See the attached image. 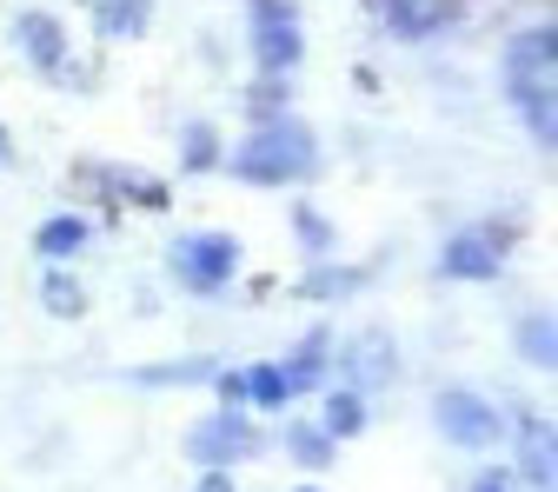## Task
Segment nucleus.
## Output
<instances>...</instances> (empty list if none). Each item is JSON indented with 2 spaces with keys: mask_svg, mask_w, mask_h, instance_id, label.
<instances>
[{
  "mask_svg": "<svg viewBox=\"0 0 558 492\" xmlns=\"http://www.w3.org/2000/svg\"><path fill=\"white\" fill-rule=\"evenodd\" d=\"M240 386H246V399H253V406H287V393H293L279 367H246V373H240Z\"/></svg>",
  "mask_w": 558,
  "mask_h": 492,
  "instance_id": "nucleus-14",
  "label": "nucleus"
},
{
  "mask_svg": "<svg viewBox=\"0 0 558 492\" xmlns=\"http://www.w3.org/2000/svg\"><path fill=\"white\" fill-rule=\"evenodd\" d=\"M506 87H512V100L532 87H551V27H532L506 47Z\"/></svg>",
  "mask_w": 558,
  "mask_h": 492,
  "instance_id": "nucleus-5",
  "label": "nucleus"
},
{
  "mask_svg": "<svg viewBox=\"0 0 558 492\" xmlns=\"http://www.w3.org/2000/svg\"><path fill=\"white\" fill-rule=\"evenodd\" d=\"M439 266H446L452 279H493V273H499V253L485 247L478 233H459V240L439 253Z\"/></svg>",
  "mask_w": 558,
  "mask_h": 492,
  "instance_id": "nucleus-8",
  "label": "nucleus"
},
{
  "mask_svg": "<svg viewBox=\"0 0 558 492\" xmlns=\"http://www.w3.org/2000/svg\"><path fill=\"white\" fill-rule=\"evenodd\" d=\"M287 440H293V459H300V466H313V472L332 466V440H326V427H293Z\"/></svg>",
  "mask_w": 558,
  "mask_h": 492,
  "instance_id": "nucleus-15",
  "label": "nucleus"
},
{
  "mask_svg": "<svg viewBox=\"0 0 558 492\" xmlns=\"http://www.w3.org/2000/svg\"><path fill=\"white\" fill-rule=\"evenodd\" d=\"M313 160H319V147H313V133L300 120H266L253 140H240L233 173L253 180V187H287V180H306Z\"/></svg>",
  "mask_w": 558,
  "mask_h": 492,
  "instance_id": "nucleus-1",
  "label": "nucleus"
},
{
  "mask_svg": "<svg viewBox=\"0 0 558 492\" xmlns=\"http://www.w3.org/2000/svg\"><path fill=\"white\" fill-rule=\"evenodd\" d=\"M353 287H360V273H339V266H319L313 279H300L306 300H339V293H353Z\"/></svg>",
  "mask_w": 558,
  "mask_h": 492,
  "instance_id": "nucleus-17",
  "label": "nucleus"
},
{
  "mask_svg": "<svg viewBox=\"0 0 558 492\" xmlns=\"http://www.w3.org/2000/svg\"><path fill=\"white\" fill-rule=\"evenodd\" d=\"M40 300H47V313H60V320H74V313H87V287L74 273H47V287H40Z\"/></svg>",
  "mask_w": 558,
  "mask_h": 492,
  "instance_id": "nucleus-12",
  "label": "nucleus"
},
{
  "mask_svg": "<svg viewBox=\"0 0 558 492\" xmlns=\"http://www.w3.org/2000/svg\"><path fill=\"white\" fill-rule=\"evenodd\" d=\"M173 273H180V287H193V293H220L233 279V240H220V233L180 240L173 247Z\"/></svg>",
  "mask_w": 558,
  "mask_h": 492,
  "instance_id": "nucleus-4",
  "label": "nucleus"
},
{
  "mask_svg": "<svg viewBox=\"0 0 558 492\" xmlns=\"http://www.w3.org/2000/svg\"><path fill=\"white\" fill-rule=\"evenodd\" d=\"M21 47L34 53V67H60L66 60V40H60V27L47 14H21Z\"/></svg>",
  "mask_w": 558,
  "mask_h": 492,
  "instance_id": "nucleus-9",
  "label": "nucleus"
},
{
  "mask_svg": "<svg viewBox=\"0 0 558 492\" xmlns=\"http://www.w3.org/2000/svg\"><path fill=\"white\" fill-rule=\"evenodd\" d=\"M319 427H326V440H353V433L366 427V399H360V393H332Z\"/></svg>",
  "mask_w": 558,
  "mask_h": 492,
  "instance_id": "nucleus-11",
  "label": "nucleus"
},
{
  "mask_svg": "<svg viewBox=\"0 0 558 492\" xmlns=\"http://www.w3.org/2000/svg\"><path fill=\"white\" fill-rule=\"evenodd\" d=\"M214 154H220V147H214V133H206V127H193V133H186V147H180L186 173H193V167H214Z\"/></svg>",
  "mask_w": 558,
  "mask_h": 492,
  "instance_id": "nucleus-20",
  "label": "nucleus"
},
{
  "mask_svg": "<svg viewBox=\"0 0 558 492\" xmlns=\"http://www.w3.org/2000/svg\"><path fill=\"white\" fill-rule=\"evenodd\" d=\"M345 380H353V393H373L392 380V339L386 333H360L353 346H345Z\"/></svg>",
  "mask_w": 558,
  "mask_h": 492,
  "instance_id": "nucleus-6",
  "label": "nucleus"
},
{
  "mask_svg": "<svg viewBox=\"0 0 558 492\" xmlns=\"http://www.w3.org/2000/svg\"><path fill=\"white\" fill-rule=\"evenodd\" d=\"M220 393H227V406H240V399H246V386H240V373H220Z\"/></svg>",
  "mask_w": 558,
  "mask_h": 492,
  "instance_id": "nucleus-24",
  "label": "nucleus"
},
{
  "mask_svg": "<svg viewBox=\"0 0 558 492\" xmlns=\"http://www.w3.org/2000/svg\"><path fill=\"white\" fill-rule=\"evenodd\" d=\"M519 346H525V360L551 367V320H545V313H532V320H525V333H519Z\"/></svg>",
  "mask_w": 558,
  "mask_h": 492,
  "instance_id": "nucleus-19",
  "label": "nucleus"
},
{
  "mask_svg": "<svg viewBox=\"0 0 558 492\" xmlns=\"http://www.w3.org/2000/svg\"><path fill=\"white\" fill-rule=\"evenodd\" d=\"M293 227H300V240H306L313 253H326V247H332V233H326V220H319V214H293Z\"/></svg>",
  "mask_w": 558,
  "mask_h": 492,
  "instance_id": "nucleus-21",
  "label": "nucleus"
},
{
  "mask_svg": "<svg viewBox=\"0 0 558 492\" xmlns=\"http://www.w3.org/2000/svg\"><path fill=\"white\" fill-rule=\"evenodd\" d=\"M34 247H40L47 260H66V253H81V247H87V220H81V214H60V220H47V227L34 233Z\"/></svg>",
  "mask_w": 558,
  "mask_h": 492,
  "instance_id": "nucleus-10",
  "label": "nucleus"
},
{
  "mask_svg": "<svg viewBox=\"0 0 558 492\" xmlns=\"http://www.w3.org/2000/svg\"><path fill=\"white\" fill-rule=\"evenodd\" d=\"M206 373H214L206 360H173V367H140L133 380L140 386H167V380H206Z\"/></svg>",
  "mask_w": 558,
  "mask_h": 492,
  "instance_id": "nucleus-18",
  "label": "nucleus"
},
{
  "mask_svg": "<svg viewBox=\"0 0 558 492\" xmlns=\"http://www.w3.org/2000/svg\"><path fill=\"white\" fill-rule=\"evenodd\" d=\"M279 373H287V386H300V393H306V386H319V373H326V339L313 333V339H306V346H300V353L279 367Z\"/></svg>",
  "mask_w": 558,
  "mask_h": 492,
  "instance_id": "nucleus-13",
  "label": "nucleus"
},
{
  "mask_svg": "<svg viewBox=\"0 0 558 492\" xmlns=\"http://www.w3.org/2000/svg\"><path fill=\"white\" fill-rule=\"evenodd\" d=\"M300 53H306V40H300L293 21H259L253 27V60L266 67V74H293Z\"/></svg>",
  "mask_w": 558,
  "mask_h": 492,
  "instance_id": "nucleus-7",
  "label": "nucleus"
},
{
  "mask_svg": "<svg viewBox=\"0 0 558 492\" xmlns=\"http://www.w3.org/2000/svg\"><path fill=\"white\" fill-rule=\"evenodd\" d=\"M259 446V433H253V419L246 412H214V419H199V427L186 433V453L199 459V466H233V459H246Z\"/></svg>",
  "mask_w": 558,
  "mask_h": 492,
  "instance_id": "nucleus-3",
  "label": "nucleus"
},
{
  "mask_svg": "<svg viewBox=\"0 0 558 492\" xmlns=\"http://www.w3.org/2000/svg\"><path fill=\"white\" fill-rule=\"evenodd\" d=\"M433 419H439V433H446L452 446H493V440H499V412L485 406L478 393H465V386H446V393L433 399Z\"/></svg>",
  "mask_w": 558,
  "mask_h": 492,
  "instance_id": "nucleus-2",
  "label": "nucleus"
},
{
  "mask_svg": "<svg viewBox=\"0 0 558 492\" xmlns=\"http://www.w3.org/2000/svg\"><path fill=\"white\" fill-rule=\"evenodd\" d=\"M472 492H512V472H485V479H478Z\"/></svg>",
  "mask_w": 558,
  "mask_h": 492,
  "instance_id": "nucleus-23",
  "label": "nucleus"
},
{
  "mask_svg": "<svg viewBox=\"0 0 558 492\" xmlns=\"http://www.w3.org/2000/svg\"><path fill=\"white\" fill-rule=\"evenodd\" d=\"M199 492H233V479H227V466H206V479H199Z\"/></svg>",
  "mask_w": 558,
  "mask_h": 492,
  "instance_id": "nucleus-22",
  "label": "nucleus"
},
{
  "mask_svg": "<svg viewBox=\"0 0 558 492\" xmlns=\"http://www.w3.org/2000/svg\"><path fill=\"white\" fill-rule=\"evenodd\" d=\"M147 27V0H107L100 8V34H140Z\"/></svg>",
  "mask_w": 558,
  "mask_h": 492,
  "instance_id": "nucleus-16",
  "label": "nucleus"
},
{
  "mask_svg": "<svg viewBox=\"0 0 558 492\" xmlns=\"http://www.w3.org/2000/svg\"><path fill=\"white\" fill-rule=\"evenodd\" d=\"M300 492H313V485H300Z\"/></svg>",
  "mask_w": 558,
  "mask_h": 492,
  "instance_id": "nucleus-25",
  "label": "nucleus"
}]
</instances>
